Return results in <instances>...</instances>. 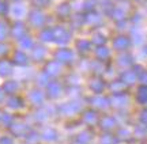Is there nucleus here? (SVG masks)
Segmentation results:
<instances>
[{"label":"nucleus","mask_w":147,"mask_h":144,"mask_svg":"<svg viewBox=\"0 0 147 144\" xmlns=\"http://www.w3.org/2000/svg\"><path fill=\"white\" fill-rule=\"evenodd\" d=\"M127 44H128V41H127L125 38H119V40H116V42H115V45L116 46H117V48L119 49H121V48H124V46H125Z\"/></svg>","instance_id":"obj_1"}]
</instances>
